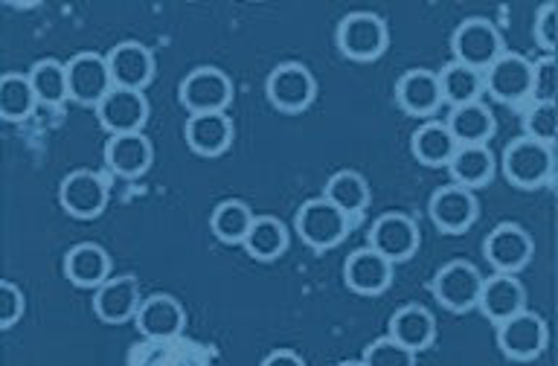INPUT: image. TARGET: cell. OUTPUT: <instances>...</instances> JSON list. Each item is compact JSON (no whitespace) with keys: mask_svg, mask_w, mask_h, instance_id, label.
Returning a JSON list of instances; mask_svg holds the SVG:
<instances>
[{"mask_svg":"<svg viewBox=\"0 0 558 366\" xmlns=\"http://www.w3.org/2000/svg\"><path fill=\"white\" fill-rule=\"evenodd\" d=\"M335 38H338V47L343 56L355 61H373L387 50L390 33H387V21L378 12L355 9V12L340 17Z\"/></svg>","mask_w":558,"mask_h":366,"instance_id":"obj_1","label":"cell"},{"mask_svg":"<svg viewBox=\"0 0 558 366\" xmlns=\"http://www.w3.org/2000/svg\"><path fill=\"white\" fill-rule=\"evenodd\" d=\"M349 224H352V218L323 195L305 200L294 216V230L314 251H326V247H335V244L343 242L349 233Z\"/></svg>","mask_w":558,"mask_h":366,"instance_id":"obj_2","label":"cell"},{"mask_svg":"<svg viewBox=\"0 0 558 366\" xmlns=\"http://www.w3.org/2000/svg\"><path fill=\"white\" fill-rule=\"evenodd\" d=\"M504 174L514 186L521 190H535L541 183H547L556 169V155L553 146L538 143L532 137H518L504 148Z\"/></svg>","mask_w":558,"mask_h":366,"instance_id":"obj_3","label":"cell"},{"mask_svg":"<svg viewBox=\"0 0 558 366\" xmlns=\"http://www.w3.org/2000/svg\"><path fill=\"white\" fill-rule=\"evenodd\" d=\"M451 50L453 59L469 64L474 70H486L492 61L504 52V38L495 21L483 15H471L453 26L451 33Z\"/></svg>","mask_w":558,"mask_h":366,"instance_id":"obj_4","label":"cell"},{"mask_svg":"<svg viewBox=\"0 0 558 366\" xmlns=\"http://www.w3.org/2000/svg\"><path fill=\"white\" fill-rule=\"evenodd\" d=\"M178 96L190 113L227 111V105L233 102V82L221 68L201 64L181 78Z\"/></svg>","mask_w":558,"mask_h":366,"instance_id":"obj_5","label":"cell"},{"mask_svg":"<svg viewBox=\"0 0 558 366\" xmlns=\"http://www.w3.org/2000/svg\"><path fill=\"white\" fill-rule=\"evenodd\" d=\"M483 90L497 102L523 105L532 99V61L521 52L504 50L483 70Z\"/></svg>","mask_w":558,"mask_h":366,"instance_id":"obj_6","label":"cell"},{"mask_svg":"<svg viewBox=\"0 0 558 366\" xmlns=\"http://www.w3.org/2000/svg\"><path fill=\"white\" fill-rule=\"evenodd\" d=\"M483 279L486 277L471 261L451 259L434 273L430 291H434L436 303H442L448 312H469L477 305Z\"/></svg>","mask_w":558,"mask_h":366,"instance_id":"obj_7","label":"cell"},{"mask_svg":"<svg viewBox=\"0 0 558 366\" xmlns=\"http://www.w3.org/2000/svg\"><path fill=\"white\" fill-rule=\"evenodd\" d=\"M265 90H268V99L274 102V108L296 113L305 111L314 102L317 82H314V73L305 68L303 61H282L268 73Z\"/></svg>","mask_w":558,"mask_h":366,"instance_id":"obj_8","label":"cell"},{"mask_svg":"<svg viewBox=\"0 0 558 366\" xmlns=\"http://www.w3.org/2000/svg\"><path fill=\"white\" fill-rule=\"evenodd\" d=\"M497 326V346L504 349V355H509L512 361H532L538 357L547 346V322L544 317L535 312H518L506 320L495 322Z\"/></svg>","mask_w":558,"mask_h":366,"instance_id":"obj_9","label":"cell"},{"mask_svg":"<svg viewBox=\"0 0 558 366\" xmlns=\"http://www.w3.org/2000/svg\"><path fill=\"white\" fill-rule=\"evenodd\" d=\"M366 247L378 251L384 259H390L392 265L410 259L418 247L416 221H413L408 212H381V216L373 221V227H369Z\"/></svg>","mask_w":558,"mask_h":366,"instance_id":"obj_10","label":"cell"},{"mask_svg":"<svg viewBox=\"0 0 558 366\" xmlns=\"http://www.w3.org/2000/svg\"><path fill=\"white\" fill-rule=\"evenodd\" d=\"M68 82H70V99L82 105H99L105 94L113 87L111 68H108V56L94 50L76 52L68 61Z\"/></svg>","mask_w":558,"mask_h":366,"instance_id":"obj_11","label":"cell"},{"mask_svg":"<svg viewBox=\"0 0 558 366\" xmlns=\"http://www.w3.org/2000/svg\"><path fill=\"white\" fill-rule=\"evenodd\" d=\"M59 200L73 218H96L108 204V181L94 169H73L61 178Z\"/></svg>","mask_w":558,"mask_h":366,"instance_id":"obj_12","label":"cell"},{"mask_svg":"<svg viewBox=\"0 0 558 366\" xmlns=\"http://www.w3.org/2000/svg\"><path fill=\"white\" fill-rule=\"evenodd\" d=\"M96 117L111 134H131V131H143L148 120V99L143 90L134 87H117L113 85L105 99L96 105Z\"/></svg>","mask_w":558,"mask_h":366,"instance_id":"obj_13","label":"cell"},{"mask_svg":"<svg viewBox=\"0 0 558 366\" xmlns=\"http://www.w3.org/2000/svg\"><path fill=\"white\" fill-rule=\"evenodd\" d=\"M483 253L497 273H518L532 259V235L521 224L504 221L486 235Z\"/></svg>","mask_w":558,"mask_h":366,"instance_id":"obj_14","label":"cell"},{"mask_svg":"<svg viewBox=\"0 0 558 366\" xmlns=\"http://www.w3.org/2000/svg\"><path fill=\"white\" fill-rule=\"evenodd\" d=\"M427 212L434 218V224L445 233H462L477 218V195L460 186V183H448V186H439L430 195Z\"/></svg>","mask_w":558,"mask_h":366,"instance_id":"obj_15","label":"cell"},{"mask_svg":"<svg viewBox=\"0 0 558 366\" xmlns=\"http://www.w3.org/2000/svg\"><path fill=\"white\" fill-rule=\"evenodd\" d=\"M108 68H111V78L117 87L143 90L155 76V52L143 41L125 38L108 50Z\"/></svg>","mask_w":558,"mask_h":366,"instance_id":"obj_16","label":"cell"},{"mask_svg":"<svg viewBox=\"0 0 558 366\" xmlns=\"http://www.w3.org/2000/svg\"><path fill=\"white\" fill-rule=\"evenodd\" d=\"M140 282L134 273H117L108 277L94 291V312L105 322H125L137 317L140 308Z\"/></svg>","mask_w":558,"mask_h":366,"instance_id":"obj_17","label":"cell"},{"mask_svg":"<svg viewBox=\"0 0 558 366\" xmlns=\"http://www.w3.org/2000/svg\"><path fill=\"white\" fill-rule=\"evenodd\" d=\"M343 279L355 294H384L392 282V261L373 247H357L343 265Z\"/></svg>","mask_w":558,"mask_h":366,"instance_id":"obj_18","label":"cell"},{"mask_svg":"<svg viewBox=\"0 0 558 366\" xmlns=\"http://www.w3.org/2000/svg\"><path fill=\"white\" fill-rule=\"evenodd\" d=\"M155 148L143 131L131 134H111L105 143V163L120 178H140L151 166Z\"/></svg>","mask_w":558,"mask_h":366,"instance_id":"obj_19","label":"cell"},{"mask_svg":"<svg viewBox=\"0 0 558 366\" xmlns=\"http://www.w3.org/2000/svg\"><path fill=\"white\" fill-rule=\"evenodd\" d=\"M477 308L492 322L506 320V317L526 308V288L521 285V279L514 273H495V277L483 279Z\"/></svg>","mask_w":558,"mask_h":366,"instance_id":"obj_20","label":"cell"},{"mask_svg":"<svg viewBox=\"0 0 558 366\" xmlns=\"http://www.w3.org/2000/svg\"><path fill=\"white\" fill-rule=\"evenodd\" d=\"M134 322L146 338L166 340L181 334L186 326V312L172 294H151L140 303Z\"/></svg>","mask_w":558,"mask_h":366,"instance_id":"obj_21","label":"cell"},{"mask_svg":"<svg viewBox=\"0 0 558 366\" xmlns=\"http://www.w3.org/2000/svg\"><path fill=\"white\" fill-rule=\"evenodd\" d=\"M396 99L408 113L413 117H427L442 105V90H439V78L436 70L427 68H410L404 70L396 82Z\"/></svg>","mask_w":558,"mask_h":366,"instance_id":"obj_22","label":"cell"},{"mask_svg":"<svg viewBox=\"0 0 558 366\" xmlns=\"http://www.w3.org/2000/svg\"><path fill=\"white\" fill-rule=\"evenodd\" d=\"M183 134H186V143L195 155L216 157L233 143V120L227 117V111L190 113Z\"/></svg>","mask_w":558,"mask_h":366,"instance_id":"obj_23","label":"cell"},{"mask_svg":"<svg viewBox=\"0 0 558 366\" xmlns=\"http://www.w3.org/2000/svg\"><path fill=\"white\" fill-rule=\"evenodd\" d=\"M445 125L451 131V137L457 139V146H488V139L495 134V113L483 99L453 105Z\"/></svg>","mask_w":558,"mask_h":366,"instance_id":"obj_24","label":"cell"},{"mask_svg":"<svg viewBox=\"0 0 558 366\" xmlns=\"http://www.w3.org/2000/svg\"><path fill=\"white\" fill-rule=\"evenodd\" d=\"M64 277L78 288H99L111 277V256L102 244L78 242L64 256Z\"/></svg>","mask_w":558,"mask_h":366,"instance_id":"obj_25","label":"cell"},{"mask_svg":"<svg viewBox=\"0 0 558 366\" xmlns=\"http://www.w3.org/2000/svg\"><path fill=\"white\" fill-rule=\"evenodd\" d=\"M392 340H399L401 346H408L410 352H422L434 343L436 338V320L434 314L427 312L425 305L408 303L396 308L390 317V331Z\"/></svg>","mask_w":558,"mask_h":366,"instance_id":"obj_26","label":"cell"},{"mask_svg":"<svg viewBox=\"0 0 558 366\" xmlns=\"http://www.w3.org/2000/svg\"><path fill=\"white\" fill-rule=\"evenodd\" d=\"M448 172L453 183H460L465 190L483 186L492 181L495 174V155L488 146H457L451 160H448Z\"/></svg>","mask_w":558,"mask_h":366,"instance_id":"obj_27","label":"cell"},{"mask_svg":"<svg viewBox=\"0 0 558 366\" xmlns=\"http://www.w3.org/2000/svg\"><path fill=\"white\" fill-rule=\"evenodd\" d=\"M410 148H413V157H416L418 163L448 166L453 148H457V139L451 137V131H448L442 120H427L413 131Z\"/></svg>","mask_w":558,"mask_h":366,"instance_id":"obj_28","label":"cell"},{"mask_svg":"<svg viewBox=\"0 0 558 366\" xmlns=\"http://www.w3.org/2000/svg\"><path fill=\"white\" fill-rule=\"evenodd\" d=\"M439 90H442V102L453 105H465V102H477L483 96V70H474L462 61L451 59L445 64L439 73Z\"/></svg>","mask_w":558,"mask_h":366,"instance_id":"obj_29","label":"cell"},{"mask_svg":"<svg viewBox=\"0 0 558 366\" xmlns=\"http://www.w3.org/2000/svg\"><path fill=\"white\" fill-rule=\"evenodd\" d=\"M323 198H329L338 209H343L349 218L364 212L366 204H369V183L361 172L355 169H338L326 181V190H323Z\"/></svg>","mask_w":558,"mask_h":366,"instance_id":"obj_30","label":"cell"},{"mask_svg":"<svg viewBox=\"0 0 558 366\" xmlns=\"http://www.w3.org/2000/svg\"><path fill=\"white\" fill-rule=\"evenodd\" d=\"M242 244L247 247V253H251L253 259L270 261L286 253L288 230L277 216H256Z\"/></svg>","mask_w":558,"mask_h":366,"instance_id":"obj_31","label":"cell"},{"mask_svg":"<svg viewBox=\"0 0 558 366\" xmlns=\"http://www.w3.org/2000/svg\"><path fill=\"white\" fill-rule=\"evenodd\" d=\"M26 76L33 82V90L41 105H61L70 99L68 61L38 59Z\"/></svg>","mask_w":558,"mask_h":366,"instance_id":"obj_32","label":"cell"},{"mask_svg":"<svg viewBox=\"0 0 558 366\" xmlns=\"http://www.w3.org/2000/svg\"><path fill=\"white\" fill-rule=\"evenodd\" d=\"M253 209L239 198H227L221 200L216 209H213V216H209V230L216 233L218 242L225 244H242L247 230L253 224Z\"/></svg>","mask_w":558,"mask_h":366,"instance_id":"obj_33","label":"cell"},{"mask_svg":"<svg viewBox=\"0 0 558 366\" xmlns=\"http://www.w3.org/2000/svg\"><path fill=\"white\" fill-rule=\"evenodd\" d=\"M35 105H38V96H35L33 82L26 73H7L0 78V113H3V120H26L35 111Z\"/></svg>","mask_w":558,"mask_h":366,"instance_id":"obj_34","label":"cell"},{"mask_svg":"<svg viewBox=\"0 0 558 366\" xmlns=\"http://www.w3.org/2000/svg\"><path fill=\"white\" fill-rule=\"evenodd\" d=\"M558 131V113L556 102H530L523 111V137L538 139L553 146Z\"/></svg>","mask_w":558,"mask_h":366,"instance_id":"obj_35","label":"cell"},{"mask_svg":"<svg viewBox=\"0 0 558 366\" xmlns=\"http://www.w3.org/2000/svg\"><path fill=\"white\" fill-rule=\"evenodd\" d=\"M361 361L366 366H416V352H410L408 346H401L399 340L384 334L364 349Z\"/></svg>","mask_w":558,"mask_h":366,"instance_id":"obj_36","label":"cell"},{"mask_svg":"<svg viewBox=\"0 0 558 366\" xmlns=\"http://www.w3.org/2000/svg\"><path fill=\"white\" fill-rule=\"evenodd\" d=\"M558 70L556 56H541L532 61V99L530 102H556Z\"/></svg>","mask_w":558,"mask_h":366,"instance_id":"obj_37","label":"cell"},{"mask_svg":"<svg viewBox=\"0 0 558 366\" xmlns=\"http://www.w3.org/2000/svg\"><path fill=\"white\" fill-rule=\"evenodd\" d=\"M532 35H535L544 56H556V3L553 0H544L535 12Z\"/></svg>","mask_w":558,"mask_h":366,"instance_id":"obj_38","label":"cell"},{"mask_svg":"<svg viewBox=\"0 0 558 366\" xmlns=\"http://www.w3.org/2000/svg\"><path fill=\"white\" fill-rule=\"evenodd\" d=\"M26 312V296L24 291L15 285V282H9L3 279L0 282V326L3 329H12Z\"/></svg>","mask_w":558,"mask_h":366,"instance_id":"obj_39","label":"cell"},{"mask_svg":"<svg viewBox=\"0 0 558 366\" xmlns=\"http://www.w3.org/2000/svg\"><path fill=\"white\" fill-rule=\"evenodd\" d=\"M259 366H305V361L296 355L294 349H274L262 357Z\"/></svg>","mask_w":558,"mask_h":366,"instance_id":"obj_40","label":"cell"},{"mask_svg":"<svg viewBox=\"0 0 558 366\" xmlns=\"http://www.w3.org/2000/svg\"><path fill=\"white\" fill-rule=\"evenodd\" d=\"M338 366H366L364 361H340Z\"/></svg>","mask_w":558,"mask_h":366,"instance_id":"obj_41","label":"cell"}]
</instances>
